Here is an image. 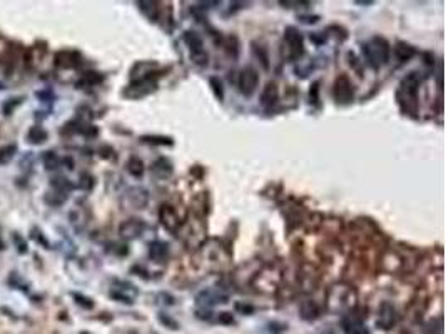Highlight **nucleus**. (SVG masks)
<instances>
[{"label": "nucleus", "mask_w": 446, "mask_h": 334, "mask_svg": "<svg viewBox=\"0 0 446 334\" xmlns=\"http://www.w3.org/2000/svg\"><path fill=\"white\" fill-rule=\"evenodd\" d=\"M363 56L366 59V64L371 68H379L389 61V44L383 37H373L368 42L363 44Z\"/></svg>", "instance_id": "1"}, {"label": "nucleus", "mask_w": 446, "mask_h": 334, "mask_svg": "<svg viewBox=\"0 0 446 334\" xmlns=\"http://www.w3.org/2000/svg\"><path fill=\"white\" fill-rule=\"evenodd\" d=\"M420 84H421V77L418 75V72H410V74L401 80V85H399V90H398L399 104H401V107L408 114H411V116L416 112L418 89H420Z\"/></svg>", "instance_id": "2"}, {"label": "nucleus", "mask_w": 446, "mask_h": 334, "mask_svg": "<svg viewBox=\"0 0 446 334\" xmlns=\"http://www.w3.org/2000/svg\"><path fill=\"white\" fill-rule=\"evenodd\" d=\"M302 54H304V39L301 32L293 25L286 27L283 40V57L289 62H296L302 57Z\"/></svg>", "instance_id": "3"}, {"label": "nucleus", "mask_w": 446, "mask_h": 334, "mask_svg": "<svg viewBox=\"0 0 446 334\" xmlns=\"http://www.w3.org/2000/svg\"><path fill=\"white\" fill-rule=\"evenodd\" d=\"M182 39H184V42H186V45L191 50L192 62H194L196 66H201V67L208 66L209 56H208V52H206V49H204V42H202L201 35L194 30H186L184 32Z\"/></svg>", "instance_id": "4"}, {"label": "nucleus", "mask_w": 446, "mask_h": 334, "mask_svg": "<svg viewBox=\"0 0 446 334\" xmlns=\"http://www.w3.org/2000/svg\"><path fill=\"white\" fill-rule=\"evenodd\" d=\"M334 100L341 105L351 104L355 100V85L349 80L348 75H339L336 82H334V89H333Z\"/></svg>", "instance_id": "5"}, {"label": "nucleus", "mask_w": 446, "mask_h": 334, "mask_svg": "<svg viewBox=\"0 0 446 334\" xmlns=\"http://www.w3.org/2000/svg\"><path fill=\"white\" fill-rule=\"evenodd\" d=\"M257 84H259V74H257L256 68L251 66L242 68L241 74H239V79H237V85H239L241 94L244 95V97H251V95L256 92Z\"/></svg>", "instance_id": "6"}, {"label": "nucleus", "mask_w": 446, "mask_h": 334, "mask_svg": "<svg viewBox=\"0 0 446 334\" xmlns=\"http://www.w3.org/2000/svg\"><path fill=\"white\" fill-rule=\"evenodd\" d=\"M147 200H149V194L144 187H131L124 194L122 205L124 209H144Z\"/></svg>", "instance_id": "7"}, {"label": "nucleus", "mask_w": 446, "mask_h": 334, "mask_svg": "<svg viewBox=\"0 0 446 334\" xmlns=\"http://www.w3.org/2000/svg\"><path fill=\"white\" fill-rule=\"evenodd\" d=\"M196 303L202 309H211L216 304H226L227 294H223L219 289H204L196 296Z\"/></svg>", "instance_id": "8"}, {"label": "nucleus", "mask_w": 446, "mask_h": 334, "mask_svg": "<svg viewBox=\"0 0 446 334\" xmlns=\"http://www.w3.org/2000/svg\"><path fill=\"white\" fill-rule=\"evenodd\" d=\"M155 87H157V84H155V80H152V79L132 80V84L124 90V95L129 99H141L147 94L154 92Z\"/></svg>", "instance_id": "9"}, {"label": "nucleus", "mask_w": 446, "mask_h": 334, "mask_svg": "<svg viewBox=\"0 0 446 334\" xmlns=\"http://www.w3.org/2000/svg\"><path fill=\"white\" fill-rule=\"evenodd\" d=\"M136 296H137L136 287L132 284H129V282H124V281H117L116 286L110 289V297L119 301V303H124V304H132Z\"/></svg>", "instance_id": "10"}, {"label": "nucleus", "mask_w": 446, "mask_h": 334, "mask_svg": "<svg viewBox=\"0 0 446 334\" xmlns=\"http://www.w3.org/2000/svg\"><path fill=\"white\" fill-rule=\"evenodd\" d=\"M144 231H146V222L141 221V219H129V221L122 222L121 227H119V234L127 241L141 237L144 234Z\"/></svg>", "instance_id": "11"}, {"label": "nucleus", "mask_w": 446, "mask_h": 334, "mask_svg": "<svg viewBox=\"0 0 446 334\" xmlns=\"http://www.w3.org/2000/svg\"><path fill=\"white\" fill-rule=\"evenodd\" d=\"M398 321V314L396 309L393 308L389 303H383L379 308L378 319H376V326L381 329H391Z\"/></svg>", "instance_id": "12"}, {"label": "nucleus", "mask_w": 446, "mask_h": 334, "mask_svg": "<svg viewBox=\"0 0 446 334\" xmlns=\"http://www.w3.org/2000/svg\"><path fill=\"white\" fill-rule=\"evenodd\" d=\"M341 326H343L344 334H370L368 328L365 326V323H363V319L358 318L355 314L344 316L343 321H341Z\"/></svg>", "instance_id": "13"}, {"label": "nucleus", "mask_w": 446, "mask_h": 334, "mask_svg": "<svg viewBox=\"0 0 446 334\" xmlns=\"http://www.w3.org/2000/svg\"><path fill=\"white\" fill-rule=\"evenodd\" d=\"M172 172H174L172 162L169 161V159H165V157L157 159V161L150 166V174H152L155 179H159V181L169 179V177L172 176Z\"/></svg>", "instance_id": "14"}, {"label": "nucleus", "mask_w": 446, "mask_h": 334, "mask_svg": "<svg viewBox=\"0 0 446 334\" xmlns=\"http://www.w3.org/2000/svg\"><path fill=\"white\" fill-rule=\"evenodd\" d=\"M80 64V56L72 50H62L55 56V66L62 68H74Z\"/></svg>", "instance_id": "15"}, {"label": "nucleus", "mask_w": 446, "mask_h": 334, "mask_svg": "<svg viewBox=\"0 0 446 334\" xmlns=\"http://www.w3.org/2000/svg\"><path fill=\"white\" fill-rule=\"evenodd\" d=\"M159 217H160V222L164 224L165 229H169L171 232L177 229L179 217H177L176 210H174L171 205H162V209H160V212H159Z\"/></svg>", "instance_id": "16"}, {"label": "nucleus", "mask_w": 446, "mask_h": 334, "mask_svg": "<svg viewBox=\"0 0 446 334\" xmlns=\"http://www.w3.org/2000/svg\"><path fill=\"white\" fill-rule=\"evenodd\" d=\"M167 253H169V246L162 241H152L149 244V256L155 263H164L167 259Z\"/></svg>", "instance_id": "17"}, {"label": "nucleus", "mask_w": 446, "mask_h": 334, "mask_svg": "<svg viewBox=\"0 0 446 334\" xmlns=\"http://www.w3.org/2000/svg\"><path fill=\"white\" fill-rule=\"evenodd\" d=\"M278 100V85L274 82H268L261 92V105L263 107H273Z\"/></svg>", "instance_id": "18"}, {"label": "nucleus", "mask_w": 446, "mask_h": 334, "mask_svg": "<svg viewBox=\"0 0 446 334\" xmlns=\"http://www.w3.org/2000/svg\"><path fill=\"white\" fill-rule=\"evenodd\" d=\"M415 54H416V49L406 42H398L394 45V56H396L399 62H408L411 57H415Z\"/></svg>", "instance_id": "19"}, {"label": "nucleus", "mask_w": 446, "mask_h": 334, "mask_svg": "<svg viewBox=\"0 0 446 334\" xmlns=\"http://www.w3.org/2000/svg\"><path fill=\"white\" fill-rule=\"evenodd\" d=\"M47 137H49L47 131H45L44 127H40V126L30 127L29 132H27V140H29L30 144H34V145H37V144H44L45 140H47Z\"/></svg>", "instance_id": "20"}, {"label": "nucleus", "mask_w": 446, "mask_h": 334, "mask_svg": "<svg viewBox=\"0 0 446 334\" xmlns=\"http://www.w3.org/2000/svg\"><path fill=\"white\" fill-rule=\"evenodd\" d=\"M299 313L304 321H314V319L319 316V308H318V304L312 303V301H304L299 308Z\"/></svg>", "instance_id": "21"}, {"label": "nucleus", "mask_w": 446, "mask_h": 334, "mask_svg": "<svg viewBox=\"0 0 446 334\" xmlns=\"http://www.w3.org/2000/svg\"><path fill=\"white\" fill-rule=\"evenodd\" d=\"M137 5H139L141 12L144 13L149 20H152V22L157 20V17H159L157 2H146V0H141V2H137Z\"/></svg>", "instance_id": "22"}, {"label": "nucleus", "mask_w": 446, "mask_h": 334, "mask_svg": "<svg viewBox=\"0 0 446 334\" xmlns=\"http://www.w3.org/2000/svg\"><path fill=\"white\" fill-rule=\"evenodd\" d=\"M104 80V77L99 74V72H85L84 75L80 77L79 82H77V87L79 89H84V87H94L100 84Z\"/></svg>", "instance_id": "23"}, {"label": "nucleus", "mask_w": 446, "mask_h": 334, "mask_svg": "<svg viewBox=\"0 0 446 334\" xmlns=\"http://www.w3.org/2000/svg\"><path fill=\"white\" fill-rule=\"evenodd\" d=\"M42 164L47 171H55V169L61 166V157H59L55 152H52V150H47V152H44V155H42Z\"/></svg>", "instance_id": "24"}, {"label": "nucleus", "mask_w": 446, "mask_h": 334, "mask_svg": "<svg viewBox=\"0 0 446 334\" xmlns=\"http://www.w3.org/2000/svg\"><path fill=\"white\" fill-rule=\"evenodd\" d=\"M127 171H129V174H131V176L142 177V174H144V162H142L139 157H136V155H134V157L129 159Z\"/></svg>", "instance_id": "25"}, {"label": "nucleus", "mask_w": 446, "mask_h": 334, "mask_svg": "<svg viewBox=\"0 0 446 334\" xmlns=\"http://www.w3.org/2000/svg\"><path fill=\"white\" fill-rule=\"evenodd\" d=\"M141 140L142 142H147V144H154V145H172L174 144L172 137H165V135H142Z\"/></svg>", "instance_id": "26"}, {"label": "nucleus", "mask_w": 446, "mask_h": 334, "mask_svg": "<svg viewBox=\"0 0 446 334\" xmlns=\"http://www.w3.org/2000/svg\"><path fill=\"white\" fill-rule=\"evenodd\" d=\"M50 186H52L54 191H59L67 196H69V192L74 189V186L67 179H64V177H55V179H52V182H50Z\"/></svg>", "instance_id": "27"}, {"label": "nucleus", "mask_w": 446, "mask_h": 334, "mask_svg": "<svg viewBox=\"0 0 446 334\" xmlns=\"http://www.w3.org/2000/svg\"><path fill=\"white\" fill-rule=\"evenodd\" d=\"M67 200V194H62V192L59 191H54V192H47L45 194V202L50 204V205H61Z\"/></svg>", "instance_id": "28"}, {"label": "nucleus", "mask_w": 446, "mask_h": 334, "mask_svg": "<svg viewBox=\"0 0 446 334\" xmlns=\"http://www.w3.org/2000/svg\"><path fill=\"white\" fill-rule=\"evenodd\" d=\"M17 152L15 145H5L3 149H0V166H5L13 159V155Z\"/></svg>", "instance_id": "29"}, {"label": "nucleus", "mask_w": 446, "mask_h": 334, "mask_svg": "<svg viewBox=\"0 0 446 334\" xmlns=\"http://www.w3.org/2000/svg\"><path fill=\"white\" fill-rule=\"evenodd\" d=\"M209 84L211 87H213V92L216 95V99H219V102H223L224 100V87H223V82H221L218 77H211L209 79Z\"/></svg>", "instance_id": "30"}, {"label": "nucleus", "mask_w": 446, "mask_h": 334, "mask_svg": "<svg viewBox=\"0 0 446 334\" xmlns=\"http://www.w3.org/2000/svg\"><path fill=\"white\" fill-rule=\"evenodd\" d=\"M159 321L164 324V326H167L169 329H177L179 328V324L174 321V319L171 318V316H167V314H164V313H160L159 314Z\"/></svg>", "instance_id": "31"}, {"label": "nucleus", "mask_w": 446, "mask_h": 334, "mask_svg": "<svg viewBox=\"0 0 446 334\" xmlns=\"http://www.w3.org/2000/svg\"><path fill=\"white\" fill-rule=\"evenodd\" d=\"M72 296L77 299V304L84 306V308H87V309L94 308V303H92V299H89V297H85V296H82V294H77V292H74Z\"/></svg>", "instance_id": "32"}, {"label": "nucleus", "mask_w": 446, "mask_h": 334, "mask_svg": "<svg viewBox=\"0 0 446 334\" xmlns=\"http://www.w3.org/2000/svg\"><path fill=\"white\" fill-rule=\"evenodd\" d=\"M79 186L82 187V189L90 191V189H92V186H94V179H92V177L89 176V174H82V176H80V182H79Z\"/></svg>", "instance_id": "33"}, {"label": "nucleus", "mask_w": 446, "mask_h": 334, "mask_svg": "<svg viewBox=\"0 0 446 334\" xmlns=\"http://www.w3.org/2000/svg\"><path fill=\"white\" fill-rule=\"evenodd\" d=\"M236 311L242 314H252L254 313V308L251 304H244V303H236Z\"/></svg>", "instance_id": "34"}, {"label": "nucleus", "mask_w": 446, "mask_h": 334, "mask_svg": "<svg viewBox=\"0 0 446 334\" xmlns=\"http://www.w3.org/2000/svg\"><path fill=\"white\" fill-rule=\"evenodd\" d=\"M218 321L223 323V324H234V318H232L231 313H221Z\"/></svg>", "instance_id": "35"}, {"label": "nucleus", "mask_w": 446, "mask_h": 334, "mask_svg": "<svg viewBox=\"0 0 446 334\" xmlns=\"http://www.w3.org/2000/svg\"><path fill=\"white\" fill-rule=\"evenodd\" d=\"M35 234H34V237H35V241L37 242H42V244L45 246V248H49V241L45 239V237L42 236V232H37V231H34Z\"/></svg>", "instance_id": "36"}, {"label": "nucleus", "mask_w": 446, "mask_h": 334, "mask_svg": "<svg viewBox=\"0 0 446 334\" xmlns=\"http://www.w3.org/2000/svg\"><path fill=\"white\" fill-rule=\"evenodd\" d=\"M299 19H301L302 22H304V24H314V22H318L319 17H318V15H314V17H302V15H301Z\"/></svg>", "instance_id": "37"}, {"label": "nucleus", "mask_w": 446, "mask_h": 334, "mask_svg": "<svg viewBox=\"0 0 446 334\" xmlns=\"http://www.w3.org/2000/svg\"><path fill=\"white\" fill-rule=\"evenodd\" d=\"M13 237H15V241H17V244H18V253H25V251H27V249H25V244H24V241H22V239H20V237H18L17 234H15V236H13Z\"/></svg>", "instance_id": "38"}, {"label": "nucleus", "mask_w": 446, "mask_h": 334, "mask_svg": "<svg viewBox=\"0 0 446 334\" xmlns=\"http://www.w3.org/2000/svg\"><path fill=\"white\" fill-rule=\"evenodd\" d=\"M356 3H360V5H371L373 2H371V0H368V2H365V0H358Z\"/></svg>", "instance_id": "39"}, {"label": "nucleus", "mask_w": 446, "mask_h": 334, "mask_svg": "<svg viewBox=\"0 0 446 334\" xmlns=\"http://www.w3.org/2000/svg\"><path fill=\"white\" fill-rule=\"evenodd\" d=\"M0 249H2V241H0Z\"/></svg>", "instance_id": "40"}]
</instances>
